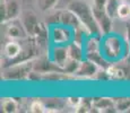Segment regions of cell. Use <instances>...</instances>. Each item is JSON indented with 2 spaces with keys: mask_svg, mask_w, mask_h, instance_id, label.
<instances>
[{
  "mask_svg": "<svg viewBox=\"0 0 130 113\" xmlns=\"http://www.w3.org/2000/svg\"><path fill=\"white\" fill-rule=\"evenodd\" d=\"M93 14L95 17L99 27L101 28V31H103L104 33H107L111 28V17L109 16V14L106 12V9H101V8H95L93 7Z\"/></svg>",
  "mask_w": 130,
  "mask_h": 113,
  "instance_id": "cell-1",
  "label": "cell"
},
{
  "mask_svg": "<svg viewBox=\"0 0 130 113\" xmlns=\"http://www.w3.org/2000/svg\"><path fill=\"white\" fill-rule=\"evenodd\" d=\"M77 72L84 76H92L96 72V66L94 64V62H84V63L79 64V68L77 70Z\"/></svg>",
  "mask_w": 130,
  "mask_h": 113,
  "instance_id": "cell-2",
  "label": "cell"
},
{
  "mask_svg": "<svg viewBox=\"0 0 130 113\" xmlns=\"http://www.w3.org/2000/svg\"><path fill=\"white\" fill-rule=\"evenodd\" d=\"M19 52H21V46H19V44L16 43V42L11 41V42H9V43H7L6 46H5V53L9 58L17 57L19 54Z\"/></svg>",
  "mask_w": 130,
  "mask_h": 113,
  "instance_id": "cell-3",
  "label": "cell"
},
{
  "mask_svg": "<svg viewBox=\"0 0 130 113\" xmlns=\"http://www.w3.org/2000/svg\"><path fill=\"white\" fill-rule=\"evenodd\" d=\"M5 9H6L5 18H6V17H8V19L14 18V17H16L17 15L19 14V6H18V4L15 1H11V2H9L8 5H6Z\"/></svg>",
  "mask_w": 130,
  "mask_h": 113,
  "instance_id": "cell-4",
  "label": "cell"
},
{
  "mask_svg": "<svg viewBox=\"0 0 130 113\" xmlns=\"http://www.w3.org/2000/svg\"><path fill=\"white\" fill-rule=\"evenodd\" d=\"M18 110V104L15 100L7 99L2 103V111L5 113H15Z\"/></svg>",
  "mask_w": 130,
  "mask_h": 113,
  "instance_id": "cell-5",
  "label": "cell"
},
{
  "mask_svg": "<svg viewBox=\"0 0 130 113\" xmlns=\"http://www.w3.org/2000/svg\"><path fill=\"white\" fill-rule=\"evenodd\" d=\"M117 16L122 19H127L130 17V4H127V2L119 4L118 9H117Z\"/></svg>",
  "mask_w": 130,
  "mask_h": 113,
  "instance_id": "cell-6",
  "label": "cell"
},
{
  "mask_svg": "<svg viewBox=\"0 0 130 113\" xmlns=\"http://www.w3.org/2000/svg\"><path fill=\"white\" fill-rule=\"evenodd\" d=\"M114 107L119 112H126L130 109V99H119L114 102Z\"/></svg>",
  "mask_w": 130,
  "mask_h": 113,
  "instance_id": "cell-7",
  "label": "cell"
},
{
  "mask_svg": "<svg viewBox=\"0 0 130 113\" xmlns=\"http://www.w3.org/2000/svg\"><path fill=\"white\" fill-rule=\"evenodd\" d=\"M112 104V101L109 99H100L93 103V106L95 109H99L100 111H103L104 109H109Z\"/></svg>",
  "mask_w": 130,
  "mask_h": 113,
  "instance_id": "cell-8",
  "label": "cell"
},
{
  "mask_svg": "<svg viewBox=\"0 0 130 113\" xmlns=\"http://www.w3.org/2000/svg\"><path fill=\"white\" fill-rule=\"evenodd\" d=\"M119 4L116 2L114 0H107V4H106V12L109 14V16L113 17L117 15V9H118Z\"/></svg>",
  "mask_w": 130,
  "mask_h": 113,
  "instance_id": "cell-9",
  "label": "cell"
},
{
  "mask_svg": "<svg viewBox=\"0 0 130 113\" xmlns=\"http://www.w3.org/2000/svg\"><path fill=\"white\" fill-rule=\"evenodd\" d=\"M45 110L46 109L42 104V102L34 101L31 104V112H33V113H42V112H45Z\"/></svg>",
  "mask_w": 130,
  "mask_h": 113,
  "instance_id": "cell-10",
  "label": "cell"
},
{
  "mask_svg": "<svg viewBox=\"0 0 130 113\" xmlns=\"http://www.w3.org/2000/svg\"><path fill=\"white\" fill-rule=\"evenodd\" d=\"M8 35L11 39H18L21 37V29L17 26H10L8 29Z\"/></svg>",
  "mask_w": 130,
  "mask_h": 113,
  "instance_id": "cell-11",
  "label": "cell"
},
{
  "mask_svg": "<svg viewBox=\"0 0 130 113\" xmlns=\"http://www.w3.org/2000/svg\"><path fill=\"white\" fill-rule=\"evenodd\" d=\"M107 71H109L107 74H109L112 78H122V77H123V72H122V70L116 69V68H110Z\"/></svg>",
  "mask_w": 130,
  "mask_h": 113,
  "instance_id": "cell-12",
  "label": "cell"
},
{
  "mask_svg": "<svg viewBox=\"0 0 130 113\" xmlns=\"http://www.w3.org/2000/svg\"><path fill=\"white\" fill-rule=\"evenodd\" d=\"M83 100L82 99H79V97H70V99H68V102H69V104L71 105V106H74L75 109H77V107L80 105V103Z\"/></svg>",
  "mask_w": 130,
  "mask_h": 113,
  "instance_id": "cell-13",
  "label": "cell"
},
{
  "mask_svg": "<svg viewBox=\"0 0 130 113\" xmlns=\"http://www.w3.org/2000/svg\"><path fill=\"white\" fill-rule=\"evenodd\" d=\"M57 0H44V2H45V6L49 8V7H52L54 4H56Z\"/></svg>",
  "mask_w": 130,
  "mask_h": 113,
  "instance_id": "cell-14",
  "label": "cell"
}]
</instances>
